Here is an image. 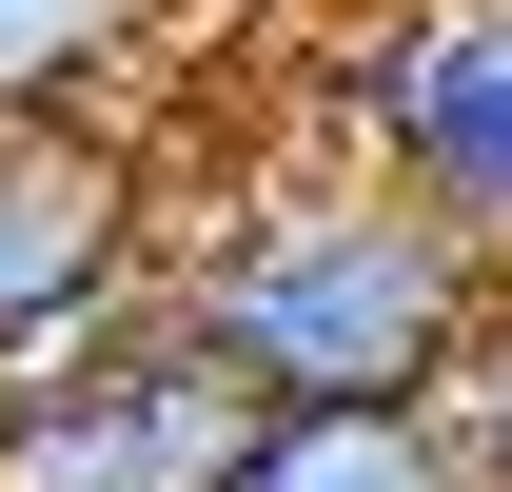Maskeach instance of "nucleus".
I'll list each match as a JSON object with an SVG mask.
<instances>
[{
    "label": "nucleus",
    "mask_w": 512,
    "mask_h": 492,
    "mask_svg": "<svg viewBox=\"0 0 512 492\" xmlns=\"http://www.w3.org/2000/svg\"><path fill=\"white\" fill-rule=\"evenodd\" d=\"M158 315L237 374L256 414H316V394H434L453 335L493 315V256H453L414 197H375L355 158H276L217 197V237L158 256Z\"/></svg>",
    "instance_id": "f257e3e1"
},
{
    "label": "nucleus",
    "mask_w": 512,
    "mask_h": 492,
    "mask_svg": "<svg viewBox=\"0 0 512 492\" xmlns=\"http://www.w3.org/2000/svg\"><path fill=\"white\" fill-rule=\"evenodd\" d=\"M296 158H355L512 276V0H335L296 60Z\"/></svg>",
    "instance_id": "f03ea898"
},
{
    "label": "nucleus",
    "mask_w": 512,
    "mask_h": 492,
    "mask_svg": "<svg viewBox=\"0 0 512 492\" xmlns=\"http://www.w3.org/2000/svg\"><path fill=\"white\" fill-rule=\"evenodd\" d=\"M256 433V394L138 296L119 335L0 374V492H217V453Z\"/></svg>",
    "instance_id": "7ed1b4c3"
},
{
    "label": "nucleus",
    "mask_w": 512,
    "mask_h": 492,
    "mask_svg": "<svg viewBox=\"0 0 512 492\" xmlns=\"http://www.w3.org/2000/svg\"><path fill=\"white\" fill-rule=\"evenodd\" d=\"M158 296V178H138V138L60 119H0V374L79 355V335H119Z\"/></svg>",
    "instance_id": "20e7f679"
},
{
    "label": "nucleus",
    "mask_w": 512,
    "mask_h": 492,
    "mask_svg": "<svg viewBox=\"0 0 512 492\" xmlns=\"http://www.w3.org/2000/svg\"><path fill=\"white\" fill-rule=\"evenodd\" d=\"M217 492H473V453L434 394H316V414H256Z\"/></svg>",
    "instance_id": "39448f33"
},
{
    "label": "nucleus",
    "mask_w": 512,
    "mask_h": 492,
    "mask_svg": "<svg viewBox=\"0 0 512 492\" xmlns=\"http://www.w3.org/2000/svg\"><path fill=\"white\" fill-rule=\"evenodd\" d=\"M99 40H138L119 0H0V119H60Z\"/></svg>",
    "instance_id": "423d86ee"
},
{
    "label": "nucleus",
    "mask_w": 512,
    "mask_h": 492,
    "mask_svg": "<svg viewBox=\"0 0 512 492\" xmlns=\"http://www.w3.org/2000/svg\"><path fill=\"white\" fill-rule=\"evenodd\" d=\"M434 414H453V453H473V492H512V276H493V315L453 335V374H434Z\"/></svg>",
    "instance_id": "0eeeda50"
},
{
    "label": "nucleus",
    "mask_w": 512,
    "mask_h": 492,
    "mask_svg": "<svg viewBox=\"0 0 512 492\" xmlns=\"http://www.w3.org/2000/svg\"><path fill=\"white\" fill-rule=\"evenodd\" d=\"M119 20H276V0H119Z\"/></svg>",
    "instance_id": "6e6552de"
}]
</instances>
